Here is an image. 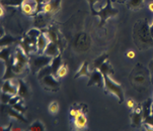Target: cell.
I'll return each instance as SVG.
<instances>
[{"label": "cell", "instance_id": "cell-1", "mask_svg": "<svg viewBox=\"0 0 153 131\" xmlns=\"http://www.w3.org/2000/svg\"><path fill=\"white\" fill-rule=\"evenodd\" d=\"M133 37L135 45L139 50H143L153 47V37L150 33V25L147 18L140 19L135 23Z\"/></svg>", "mask_w": 153, "mask_h": 131}, {"label": "cell", "instance_id": "cell-2", "mask_svg": "<svg viewBox=\"0 0 153 131\" xmlns=\"http://www.w3.org/2000/svg\"><path fill=\"white\" fill-rule=\"evenodd\" d=\"M111 1L113 0H107L105 4L102 8H100V10H95V8L90 9L91 10V14L92 16H98L100 19V28H102L103 25L105 24V22L108 21V19L111 18V17H115L118 15L119 10L114 8L113 5H111Z\"/></svg>", "mask_w": 153, "mask_h": 131}, {"label": "cell", "instance_id": "cell-3", "mask_svg": "<svg viewBox=\"0 0 153 131\" xmlns=\"http://www.w3.org/2000/svg\"><path fill=\"white\" fill-rule=\"evenodd\" d=\"M28 61H30V59L27 58V53L23 50V48L22 47L16 48L15 55L12 58V70L15 75L22 73Z\"/></svg>", "mask_w": 153, "mask_h": 131}, {"label": "cell", "instance_id": "cell-4", "mask_svg": "<svg viewBox=\"0 0 153 131\" xmlns=\"http://www.w3.org/2000/svg\"><path fill=\"white\" fill-rule=\"evenodd\" d=\"M103 79H105V93H111L115 95L117 98L119 99V103H123L124 102V91L123 88L120 84L116 83L111 77L107 75V74H102Z\"/></svg>", "mask_w": 153, "mask_h": 131}, {"label": "cell", "instance_id": "cell-5", "mask_svg": "<svg viewBox=\"0 0 153 131\" xmlns=\"http://www.w3.org/2000/svg\"><path fill=\"white\" fill-rule=\"evenodd\" d=\"M53 58L42 53L40 56H33L30 58V61H28V66L33 73H39L42 69L46 68L51 64Z\"/></svg>", "mask_w": 153, "mask_h": 131}, {"label": "cell", "instance_id": "cell-6", "mask_svg": "<svg viewBox=\"0 0 153 131\" xmlns=\"http://www.w3.org/2000/svg\"><path fill=\"white\" fill-rule=\"evenodd\" d=\"M0 58L1 60L6 64V70H5V75L3 76V80L12 79L15 77V74L12 70V59L10 58V50L9 48H2L1 53H0Z\"/></svg>", "mask_w": 153, "mask_h": 131}, {"label": "cell", "instance_id": "cell-7", "mask_svg": "<svg viewBox=\"0 0 153 131\" xmlns=\"http://www.w3.org/2000/svg\"><path fill=\"white\" fill-rule=\"evenodd\" d=\"M41 84L45 88V90H48V91H52V92L58 91L59 88H60V82L55 78V76L52 75V74L43 77L41 79Z\"/></svg>", "mask_w": 153, "mask_h": 131}, {"label": "cell", "instance_id": "cell-8", "mask_svg": "<svg viewBox=\"0 0 153 131\" xmlns=\"http://www.w3.org/2000/svg\"><path fill=\"white\" fill-rule=\"evenodd\" d=\"M97 85V87L100 88H105V79H103V75L98 69H94L92 71V73L90 74V76L88 77V83L87 86H93Z\"/></svg>", "mask_w": 153, "mask_h": 131}, {"label": "cell", "instance_id": "cell-9", "mask_svg": "<svg viewBox=\"0 0 153 131\" xmlns=\"http://www.w3.org/2000/svg\"><path fill=\"white\" fill-rule=\"evenodd\" d=\"M131 125L135 128H138L142 125L144 121L143 113H142V107H135V110L131 112L130 115Z\"/></svg>", "mask_w": 153, "mask_h": 131}, {"label": "cell", "instance_id": "cell-10", "mask_svg": "<svg viewBox=\"0 0 153 131\" xmlns=\"http://www.w3.org/2000/svg\"><path fill=\"white\" fill-rule=\"evenodd\" d=\"M61 0H50L47 1L43 4L42 11L44 13H54V12L58 11L60 9Z\"/></svg>", "mask_w": 153, "mask_h": 131}, {"label": "cell", "instance_id": "cell-11", "mask_svg": "<svg viewBox=\"0 0 153 131\" xmlns=\"http://www.w3.org/2000/svg\"><path fill=\"white\" fill-rule=\"evenodd\" d=\"M2 92L8 93L11 96H16L19 94V87L15 86L11 79L5 80L3 85H2Z\"/></svg>", "mask_w": 153, "mask_h": 131}, {"label": "cell", "instance_id": "cell-12", "mask_svg": "<svg viewBox=\"0 0 153 131\" xmlns=\"http://www.w3.org/2000/svg\"><path fill=\"white\" fill-rule=\"evenodd\" d=\"M147 80V74H144L143 71H137V69L135 70V74L132 77V83L135 86H143L146 83Z\"/></svg>", "mask_w": 153, "mask_h": 131}, {"label": "cell", "instance_id": "cell-13", "mask_svg": "<svg viewBox=\"0 0 153 131\" xmlns=\"http://www.w3.org/2000/svg\"><path fill=\"white\" fill-rule=\"evenodd\" d=\"M51 40H49L48 35L46 33H42L40 37H38L37 40V48H38V52L40 53H44L45 52L46 48L48 47V45L50 43Z\"/></svg>", "mask_w": 153, "mask_h": 131}, {"label": "cell", "instance_id": "cell-14", "mask_svg": "<svg viewBox=\"0 0 153 131\" xmlns=\"http://www.w3.org/2000/svg\"><path fill=\"white\" fill-rule=\"evenodd\" d=\"M44 53L49 56H52V58H55V56H58L60 55V50H59V45L57 43L50 42V43L48 45V47L46 48Z\"/></svg>", "mask_w": 153, "mask_h": 131}, {"label": "cell", "instance_id": "cell-15", "mask_svg": "<svg viewBox=\"0 0 153 131\" xmlns=\"http://www.w3.org/2000/svg\"><path fill=\"white\" fill-rule=\"evenodd\" d=\"M17 83H19V96L22 98H30V89H28L27 85L22 81V80L19 79L17 80Z\"/></svg>", "mask_w": 153, "mask_h": 131}, {"label": "cell", "instance_id": "cell-16", "mask_svg": "<svg viewBox=\"0 0 153 131\" xmlns=\"http://www.w3.org/2000/svg\"><path fill=\"white\" fill-rule=\"evenodd\" d=\"M90 74L91 73H89V71H88V63L85 61L81 64V66H80V68L78 69L77 73L75 74L74 79H78L80 77H89Z\"/></svg>", "mask_w": 153, "mask_h": 131}, {"label": "cell", "instance_id": "cell-17", "mask_svg": "<svg viewBox=\"0 0 153 131\" xmlns=\"http://www.w3.org/2000/svg\"><path fill=\"white\" fill-rule=\"evenodd\" d=\"M61 63H62V58H61L60 55H59L58 56H55V58H53V60H52L51 64H50L51 70H52V75H54V76L56 77L57 71H58L59 68H60V67L62 66Z\"/></svg>", "mask_w": 153, "mask_h": 131}, {"label": "cell", "instance_id": "cell-18", "mask_svg": "<svg viewBox=\"0 0 153 131\" xmlns=\"http://www.w3.org/2000/svg\"><path fill=\"white\" fill-rule=\"evenodd\" d=\"M87 119L85 117L84 113H80L76 117H74V124L77 128H84L86 126Z\"/></svg>", "mask_w": 153, "mask_h": 131}, {"label": "cell", "instance_id": "cell-19", "mask_svg": "<svg viewBox=\"0 0 153 131\" xmlns=\"http://www.w3.org/2000/svg\"><path fill=\"white\" fill-rule=\"evenodd\" d=\"M152 108H153V100L148 99V100H147V101L144 103L143 106H142V113H143L144 119H145V118H147L148 116H150V115H151Z\"/></svg>", "mask_w": 153, "mask_h": 131}, {"label": "cell", "instance_id": "cell-20", "mask_svg": "<svg viewBox=\"0 0 153 131\" xmlns=\"http://www.w3.org/2000/svg\"><path fill=\"white\" fill-rule=\"evenodd\" d=\"M145 0H127L126 4L130 10H138L143 6Z\"/></svg>", "mask_w": 153, "mask_h": 131}, {"label": "cell", "instance_id": "cell-21", "mask_svg": "<svg viewBox=\"0 0 153 131\" xmlns=\"http://www.w3.org/2000/svg\"><path fill=\"white\" fill-rule=\"evenodd\" d=\"M7 113H8V116L9 117L14 118V119L19 120V121H20V122H23V123H27V120L22 116V113H19V111H16V110L13 109L12 107L9 108V109L7 110Z\"/></svg>", "mask_w": 153, "mask_h": 131}, {"label": "cell", "instance_id": "cell-22", "mask_svg": "<svg viewBox=\"0 0 153 131\" xmlns=\"http://www.w3.org/2000/svg\"><path fill=\"white\" fill-rule=\"evenodd\" d=\"M108 58V55L107 53H102V55H100V56H97V58L93 61V64H92L93 69H100L102 64L107 61Z\"/></svg>", "mask_w": 153, "mask_h": 131}, {"label": "cell", "instance_id": "cell-23", "mask_svg": "<svg viewBox=\"0 0 153 131\" xmlns=\"http://www.w3.org/2000/svg\"><path fill=\"white\" fill-rule=\"evenodd\" d=\"M46 34L48 35L49 40H51V42L57 43V45H59V40H58V32L56 31L54 28H49L48 30H47Z\"/></svg>", "mask_w": 153, "mask_h": 131}, {"label": "cell", "instance_id": "cell-24", "mask_svg": "<svg viewBox=\"0 0 153 131\" xmlns=\"http://www.w3.org/2000/svg\"><path fill=\"white\" fill-rule=\"evenodd\" d=\"M100 72H102V74H107V75L108 76H113L114 75V70H113V68L111 67V65L108 63H103L102 67H100V69H98Z\"/></svg>", "mask_w": 153, "mask_h": 131}, {"label": "cell", "instance_id": "cell-25", "mask_svg": "<svg viewBox=\"0 0 153 131\" xmlns=\"http://www.w3.org/2000/svg\"><path fill=\"white\" fill-rule=\"evenodd\" d=\"M28 130H30V131H43V130H45V126H44V124L40 121V120H37V121H35L30 127H28Z\"/></svg>", "mask_w": 153, "mask_h": 131}, {"label": "cell", "instance_id": "cell-26", "mask_svg": "<svg viewBox=\"0 0 153 131\" xmlns=\"http://www.w3.org/2000/svg\"><path fill=\"white\" fill-rule=\"evenodd\" d=\"M15 42V38L10 37V35H6V37H1V42H0V45H1V48H5L7 45H11V43Z\"/></svg>", "mask_w": 153, "mask_h": 131}, {"label": "cell", "instance_id": "cell-27", "mask_svg": "<svg viewBox=\"0 0 153 131\" xmlns=\"http://www.w3.org/2000/svg\"><path fill=\"white\" fill-rule=\"evenodd\" d=\"M67 73H68V69H67V67L62 65L60 68H59V70L57 71L56 77L57 78H63V77H65L67 75Z\"/></svg>", "mask_w": 153, "mask_h": 131}, {"label": "cell", "instance_id": "cell-28", "mask_svg": "<svg viewBox=\"0 0 153 131\" xmlns=\"http://www.w3.org/2000/svg\"><path fill=\"white\" fill-rule=\"evenodd\" d=\"M41 34H42V32H41L38 28H32V29L28 30V32H27V35L32 38H38Z\"/></svg>", "mask_w": 153, "mask_h": 131}, {"label": "cell", "instance_id": "cell-29", "mask_svg": "<svg viewBox=\"0 0 153 131\" xmlns=\"http://www.w3.org/2000/svg\"><path fill=\"white\" fill-rule=\"evenodd\" d=\"M59 111V104L57 102H52L49 105V112L51 114H56L57 112Z\"/></svg>", "mask_w": 153, "mask_h": 131}, {"label": "cell", "instance_id": "cell-30", "mask_svg": "<svg viewBox=\"0 0 153 131\" xmlns=\"http://www.w3.org/2000/svg\"><path fill=\"white\" fill-rule=\"evenodd\" d=\"M13 109H15L16 111H19V113H22V114H25V110H27V108H25V106L22 103H19V102H17L16 104H14V105H12L11 106Z\"/></svg>", "mask_w": 153, "mask_h": 131}, {"label": "cell", "instance_id": "cell-31", "mask_svg": "<svg viewBox=\"0 0 153 131\" xmlns=\"http://www.w3.org/2000/svg\"><path fill=\"white\" fill-rule=\"evenodd\" d=\"M11 95L8 94V93H5V92H2V94H1V101H2V103H4V104H8V102H9V100L11 99Z\"/></svg>", "mask_w": 153, "mask_h": 131}, {"label": "cell", "instance_id": "cell-32", "mask_svg": "<svg viewBox=\"0 0 153 131\" xmlns=\"http://www.w3.org/2000/svg\"><path fill=\"white\" fill-rule=\"evenodd\" d=\"M149 73H150V80H151L153 83V59L149 64Z\"/></svg>", "mask_w": 153, "mask_h": 131}, {"label": "cell", "instance_id": "cell-33", "mask_svg": "<svg viewBox=\"0 0 153 131\" xmlns=\"http://www.w3.org/2000/svg\"><path fill=\"white\" fill-rule=\"evenodd\" d=\"M87 1H88V4H89L90 9H92V8H94V4L97 3V1H100V0H87Z\"/></svg>", "mask_w": 153, "mask_h": 131}, {"label": "cell", "instance_id": "cell-34", "mask_svg": "<svg viewBox=\"0 0 153 131\" xmlns=\"http://www.w3.org/2000/svg\"><path fill=\"white\" fill-rule=\"evenodd\" d=\"M127 105H128L129 108H135L136 106H135V102L133 101V100H129L128 102H127Z\"/></svg>", "mask_w": 153, "mask_h": 131}, {"label": "cell", "instance_id": "cell-35", "mask_svg": "<svg viewBox=\"0 0 153 131\" xmlns=\"http://www.w3.org/2000/svg\"><path fill=\"white\" fill-rule=\"evenodd\" d=\"M127 56H128L129 59H134L135 58V53L132 52V50H130V52L127 53Z\"/></svg>", "mask_w": 153, "mask_h": 131}, {"label": "cell", "instance_id": "cell-36", "mask_svg": "<svg viewBox=\"0 0 153 131\" xmlns=\"http://www.w3.org/2000/svg\"><path fill=\"white\" fill-rule=\"evenodd\" d=\"M148 9L151 12H153V2H150V3L148 4Z\"/></svg>", "mask_w": 153, "mask_h": 131}, {"label": "cell", "instance_id": "cell-37", "mask_svg": "<svg viewBox=\"0 0 153 131\" xmlns=\"http://www.w3.org/2000/svg\"><path fill=\"white\" fill-rule=\"evenodd\" d=\"M113 1H115V2H118V3L123 4V3H126L127 0H113Z\"/></svg>", "mask_w": 153, "mask_h": 131}, {"label": "cell", "instance_id": "cell-38", "mask_svg": "<svg viewBox=\"0 0 153 131\" xmlns=\"http://www.w3.org/2000/svg\"><path fill=\"white\" fill-rule=\"evenodd\" d=\"M150 33H151V37H153V22H152V24L150 25Z\"/></svg>", "mask_w": 153, "mask_h": 131}, {"label": "cell", "instance_id": "cell-39", "mask_svg": "<svg viewBox=\"0 0 153 131\" xmlns=\"http://www.w3.org/2000/svg\"><path fill=\"white\" fill-rule=\"evenodd\" d=\"M11 130H22V129H20L19 127V128H17V127H15V128H13V129H11Z\"/></svg>", "mask_w": 153, "mask_h": 131}, {"label": "cell", "instance_id": "cell-40", "mask_svg": "<svg viewBox=\"0 0 153 131\" xmlns=\"http://www.w3.org/2000/svg\"><path fill=\"white\" fill-rule=\"evenodd\" d=\"M3 14H4V13H3V9H2V6H1V17L3 16Z\"/></svg>", "mask_w": 153, "mask_h": 131}, {"label": "cell", "instance_id": "cell-41", "mask_svg": "<svg viewBox=\"0 0 153 131\" xmlns=\"http://www.w3.org/2000/svg\"><path fill=\"white\" fill-rule=\"evenodd\" d=\"M152 100H153V99H152Z\"/></svg>", "mask_w": 153, "mask_h": 131}]
</instances>
